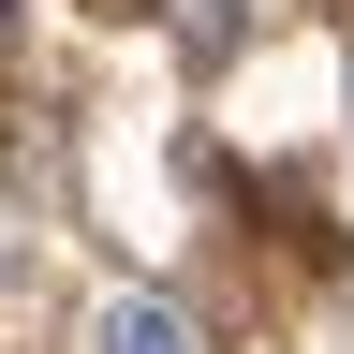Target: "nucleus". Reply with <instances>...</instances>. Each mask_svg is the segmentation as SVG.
Segmentation results:
<instances>
[{"label": "nucleus", "mask_w": 354, "mask_h": 354, "mask_svg": "<svg viewBox=\"0 0 354 354\" xmlns=\"http://www.w3.org/2000/svg\"><path fill=\"white\" fill-rule=\"evenodd\" d=\"M0 30H15V0H0Z\"/></svg>", "instance_id": "obj_2"}, {"label": "nucleus", "mask_w": 354, "mask_h": 354, "mask_svg": "<svg viewBox=\"0 0 354 354\" xmlns=\"http://www.w3.org/2000/svg\"><path fill=\"white\" fill-rule=\"evenodd\" d=\"M88 354H192V310H177V295H104Z\"/></svg>", "instance_id": "obj_1"}]
</instances>
